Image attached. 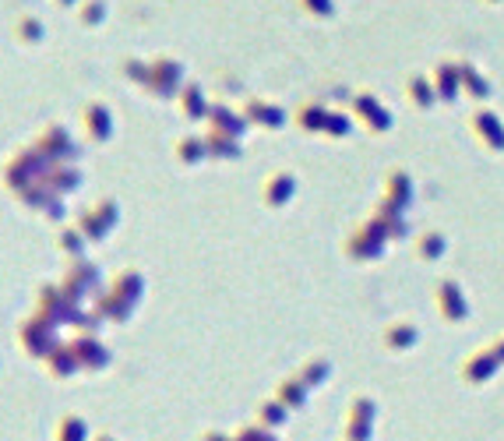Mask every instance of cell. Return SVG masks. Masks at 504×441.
I'll return each mask as SVG.
<instances>
[{
    "label": "cell",
    "instance_id": "cell-22",
    "mask_svg": "<svg viewBox=\"0 0 504 441\" xmlns=\"http://www.w3.org/2000/svg\"><path fill=\"white\" fill-rule=\"evenodd\" d=\"M92 441H117L113 435H92Z\"/></svg>",
    "mask_w": 504,
    "mask_h": 441
},
{
    "label": "cell",
    "instance_id": "cell-11",
    "mask_svg": "<svg viewBox=\"0 0 504 441\" xmlns=\"http://www.w3.org/2000/svg\"><path fill=\"white\" fill-rule=\"evenodd\" d=\"M39 364L46 371V378H53V381H68L74 374H81V364H78V357H74V346L71 342H64V339H61Z\"/></svg>",
    "mask_w": 504,
    "mask_h": 441
},
{
    "label": "cell",
    "instance_id": "cell-17",
    "mask_svg": "<svg viewBox=\"0 0 504 441\" xmlns=\"http://www.w3.org/2000/svg\"><path fill=\"white\" fill-rule=\"evenodd\" d=\"M177 107L187 120H198V117H205V99H201V89L198 85H187L177 92Z\"/></svg>",
    "mask_w": 504,
    "mask_h": 441
},
{
    "label": "cell",
    "instance_id": "cell-9",
    "mask_svg": "<svg viewBox=\"0 0 504 441\" xmlns=\"http://www.w3.org/2000/svg\"><path fill=\"white\" fill-rule=\"evenodd\" d=\"M71 346H74L78 364H81V374H99V371L109 368V350H107V342H103L99 335L74 332Z\"/></svg>",
    "mask_w": 504,
    "mask_h": 441
},
{
    "label": "cell",
    "instance_id": "cell-2",
    "mask_svg": "<svg viewBox=\"0 0 504 441\" xmlns=\"http://www.w3.org/2000/svg\"><path fill=\"white\" fill-rule=\"evenodd\" d=\"M50 166H53V163L29 142V145L14 148V152L4 159V166H0V184H4V191L14 198L18 191H25L29 184L42 181V177L50 174Z\"/></svg>",
    "mask_w": 504,
    "mask_h": 441
},
{
    "label": "cell",
    "instance_id": "cell-13",
    "mask_svg": "<svg viewBox=\"0 0 504 441\" xmlns=\"http://www.w3.org/2000/svg\"><path fill=\"white\" fill-rule=\"evenodd\" d=\"M11 33H14V39H18L22 46H39V42L46 39V25H42V18H39V14L25 11V14H18V18H14Z\"/></svg>",
    "mask_w": 504,
    "mask_h": 441
},
{
    "label": "cell",
    "instance_id": "cell-19",
    "mask_svg": "<svg viewBox=\"0 0 504 441\" xmlns=\"http://www.w3.org/2000/svg\"><path fill=\"white\" fill-rule=\"evenodd\" d=\"M173 152H177V159H181V163L194 166V163H201V159H205L209 145H205L201 138H191V135H187V138H181V142H177V148H173Z\"/></svg>",
    "mask_w": 504,
    "mask_h": 441
},
{
    "label": "cell",
    "instance_id": "cell-15",
    "mask_svg": "<svg viewBox=\"0 0 504 441\" xmlns=\"http://www.w3.org/2000/svg\"><path fill=\"white\" fill-rule=\"evenodd\" d=\"M53 441H92L85 417H78V413H64V417L57 420V427H53Z\"/></svg>",
    "mask_w": 504,
    "mask_h": 441
},
{
    "label": "cell",
    "instance_id": "cell-4",
    "mask_svg": "<svg viewBox=\"0 0 504 441\" xmlns=\"http://www.w3.org/2000/svg\"><path fill=\"white\" fill-rule=\"evenodd\" d=\"M14 342H18V350L25 353V357H33V361H42L57 342H61V329L50 322V318H42L39 311H33L29 318H22L18 322V329H14Z\"/></svg>",
    "mask_w": 504,
    "mask_h": 441
},
{
    "label": "cell",
    "instance_id": "cell-18",
    "mask_svg": "<svg viewBox=\"0 0 504 441\" xmlns=\"http://www.w3.org/2000/svg\"><path fill=\"white\" fill-rule=\"evenodd\" d=\"M120 74H124V81H131V85H148V74H152V61H142V57H124L120 61Z\"/></svg>",
    "mask_w": 504,
    "mask_h": 441
},
{
    "label": "cell",
    "instance_id": "cell-3",
    "mask_svg": "<svg viewBox=\"0 0 504 441\" xmlns=\"http://www.w3.org/2000/svg\"><path fill=\"white\" fill-rule=\"evenodd\" d=\"M36 311L50 318L57 329H74L85 314V304H74L61 283H42L36 290Z\"/></svg>",
    "mask_w": 504,
    "mask_h": 441
},
{
    "label": "cell",
    "instance_id": "cell-10",
    "mask_svg": "<svg viewBox=\"0 0 504 441\" xmlns=\"http://www.w3.org/2000/svg\"><path fill=\"white\" fill-rule=\"evenodd\" d=\"M181 64L173 61V57H155L152 61V74H148V85H145V92H152V96H159V99H166V96H173V92H181Z\"/></svg>",
    "mask_w": 504,
    "mask_h": 441
},
{
    "label": "cell",
    "instance_id": "cell-7",
    "mask_svg": "<svg viewBox=\"0 0 504 441\" xmlns=\"http://www.w3.org/2000/svg\"><path fill=\"white\" fill-rule=\"evenodd\" d=\"M33 145L50 159V163H78V145H74L71 131L64 124H46L39 127V135L33 138Z\"/></svg>",
    "mask_w": 504,
    "mask_h": 441
},
{
    "label": "cell",
    "instance_id": "cell-14",
    "mask_svg": "<svg viewBox=\"0 0 504 441\" xmlns=\"http://www.w3.org/2000/svg\"><path fill=\"white\" fill-rule=\"evenodd\" d=\"M57 251L68 258V261H74V258H85V251H89V237L78 230V226H61L57 230Z\"/></svg>",
    "mask_w": 504,
    "mask_h": 441
},
{
    "label": "cell",
    "instance_id": "cell-12",
    "mask_svg": "<svg viewBox=\"0 0 504 441\" xmlns=\"http://www.w3.org/2000/svg\"><path fill=\"white\" fill-rule=\"evenodd\" d=\"M46 184L53 187L57 194H74L78 187H81V170H78V163H53L50 166V174H46Z\"/></svg>",
    "mask_w": 504,
    "mask_h": 441
},
{
    "label": "cell",
    "instance_id": "cell-6",
    "mask_svg": "<svg viewBox=\"0 0 504 441\" xmlns=\"http://www.w3.org/2000/svg\"><path fill=\"white\" fill-rule=\"evenodd\" d=\"M61 286L68 290V296H71L74 304H89L92 296L103 290V272H99L96 261L74 258V261H68V268L61 276Z\"/></svg>",
    "mask_w": 504,
    "mask_h": 441
},
{
    "label": "cell",
    "instance_id": "cell-16",
    "mask_svg": "<svg viewBox=\"0 0 504 441\" xmlns=\"http://www.w3.org/2000/svg\"><path fill=\"white\" fill-rule=\"evenodd\" d=\"M74 14H78L81 29H99L107 22V0H78Z\"/></svg>",
    "mask_w": 504,
    "mask_h": 441
},
{
    "label": "cell",
    "instance_id": "cell-5",
    "mask_svg": "<svg viewBox=\"0 0 504 441\" xmlns=\"http://www.w3.org/2000/svg\"><path fill=\"white\" fill-rule=\"evenodd\" d=\"M74 226L89 237V244H103L109 233L120 226V205L113 198H99L92 205H85L78 216H74Z\"/></svg>",
    "mask_w": 504,
    "mask_h": 441
},
{
    "label": "cell",
    "instance_id": "cell-20",
    "mask_svg": "<svg viewBox=\"0 0 504 441\" xmlns=\"http://www.w3.org/2000/svg\"><path fill=\"white\" fill-rule=\"evenodd\" d=\"M57 7H78V0H53Z\"/></svg>",
    "mask_w": 504,
    "mask_h": 441
},
{
    "label": "cell",
    "instance_id": "cell-21",
    "mask_svg": "<svg viewBox=\"0 0 504 441\" xmlns=\"http://www.w3.org/2000/svg\"><path fill=\"white\" fill-rule=\"evenodd\" d=\"M205 441H229L226 435H205Z\"/></svg>",
    "mask_w": 504,
    "mask_h": 441
},
{
    "label": "cell",
    "instance_id": "cell-1",
    "mask_svg": "<svg viewBox=\"0 0 504 441\" xmlns=\"http://www.w3.org/2000/svg\"><path fill=\"white\" fill-rule=\"evenodd\" d=\"M142 296H145L142 272L138 268H120V272H113V279H109L107 286L89 300V311L96 318L109 322V325H127L135 307L142 304Z\"/></svg>",
    "mask_w": 504,
    "mask_h": 441
},
{
    "label": "cell",
    "instance_id": "cell-8",
    "mask_svg": "<svg viewBox=\"0 0 504 441\" xmlns=\"http://www.w3.org/2000/svg\"><path fill=\"white\" fill-rule=\"evenodd\" d=\"M78 127H81V138L85 142L107 145L109 138H113V110H109L103 99H89L78 110Z\"/></svg>",
    "mask_w": 504,
    "mask_h": 441
}]
</instances>
